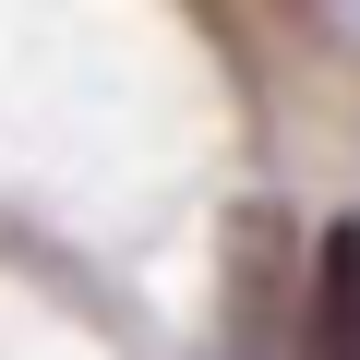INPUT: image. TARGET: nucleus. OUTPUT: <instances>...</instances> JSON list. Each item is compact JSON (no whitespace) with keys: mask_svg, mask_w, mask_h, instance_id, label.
<instances>
[{"mask_svg":"<svg viewBox=\"0 0 360 360\" xmlns=\"http://www.w3.org/2000/svg\"><path fill=\"white\" fill-rule=\"evenodd\" d=\"M300 360H360V217L312 240V348Z\"/></svg>","mask_w":360,"mask_h":360,"instance_id":"f03ea898","label":"nucleus"},{"mask_svg":"<svg viewBox=\"0 0 360 360\" xmlns=\"http://www.w3.org/2000/svg\"><path fill=\"white\" fill-rule=\"evenodd\" d=\"M312 348V264L288 240V217H240L229 229V360H300Z\"/></svg>","mask_w":360,"mask_h":360,"instance_id":"f257e3e1","label":"nucleus"}]
</instances>
